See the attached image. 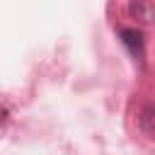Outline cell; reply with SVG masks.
<instances>
[{
    "label": "cell",
    "instance_id": "cell-1",
    "mask_svg": "<svg viewBox=\"0 0 155 155\" xmlns=\"http://www.w3.org/2000/svg\"><path fill=\"white\" fill-rule=\"evenodd\" d=\"M121 41H124V46L131 51V56H136V58H143V34L138 31V29H121Z\"/></svg>",
    "mask_w": 155,
    "mask_h": 155
},
{
    "label": "cell",
    "instance_id": "cell-2",
    "mask_svg": "<svg viewBox=\"0 0 155 155\" xmlns=\"http://www.w3.org/2000/svg\"><path fill=\"white\" fill-rule=\"evenodd\" d=\"M128 12L140 24H150L153 22V2L150 0H131L128 2Z\"/></svg>",
    "mask_w": 155,
    "mask_h": 155
},
{
    "label": "cell",
    "instance_id": "cell-3",
    "mask_svg": "<svg viewBox=\"0 0 155 155\" xmlns=\"http://www.w3.org/2000/svg\"><path fill=\"white\" fill-rule=\"evenodd\" d=\"M153 119H155L153 116V104H145L140 116H138V124H140V128H143V133L148 138H153Z\"/></svg>",
    "mask_w": 155,
    "mask_h": 155
}]
</instances>
